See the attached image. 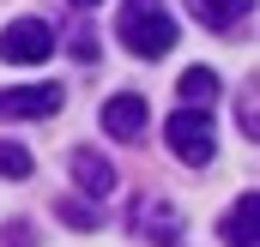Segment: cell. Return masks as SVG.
<instances>
[{
	"mask_svg": "<svg viewBox=\"0 0 260 247\" xmlns=\"http://www.w3.org/2000/svg\"><path fill=\"white\" fill-rule=\"evenodd\" d=\"M121 43H127L139 61H164L176 49V18L157 0H133L127 12H121Z\"/></svg>",
	"mask_w": 260,
	"mask_h": 247,
	"instance_id": "1",
	"label": "cell"
},
{
	"mask_svg": "<svg viewBox=\"0 0 260 247\" xmlns=\"http://www.w3.org/2000/svg\"><path fill=\"white\" fill-rule=\"evenodd\" d=\"M164 139H170V151H176L188 169H206V163L218 157V133L206 121V109H176L170 127H164Z\"/></svg>",
	"mask_w": 260,
	"mask_h": 247,
	"instance_id": "2",
	"label": "cell"
},
{
	"mask_svg": "<svg viewBox=\"0 0 260 247\" xmlns=\"http://www.w3.org/2000/svg\"><path fill=\"white\" fill-rule=\"evenodd\" d=\"M55 55V30L43 24V18H18V24H6L0 30V61L12 66H37Z\"/></svg>",
	"mask_w": 260,
	"mask_h": 247,
	"instance_id": "3",
	"label": "cell"
},
{
	"mask_svg": "<svg viewBox=\"0 0 260 247\" xmlns=\"http://www.w3.org/2000/svg\"><path fill=\"white\" fill-rule=\"evenodd\" d=\"M67 103L61 85H18V91H0V121H43Z\"/></svg>",
	"mask_w": 260,
	"mask_h": 247,
	"instance_id": "4",
	"label": "cell"
},
{
	"mask_svg": "<svg viewBox=\"0 0 260 247\" xmlns=\"http://www.w3.org/2000/svg\"><path fill=\"white\" fill-rule=\"evenodd\" d=\"M145 121H151V109H145L139 91H121V97L103 103V133H109V139H139Z\"/></svg>",
	"mask_w": 260,
	"mask_h": 247,
	"instance_id": "5",
	"label": "cell"
},
{
	"mask_svg": "<svg viewBox=\"0 0 260 247\" xmlns=\"http://www.w3.org/2000/svg\"><path fill=\"white\" fill-rule=\"evenodd\" d=\"M254 229H260V193L248 187V193L224 211V229H218V235H224V247H260Z\"/></svg>",
	"mask_w": 260,
	"mask_h": 247,
	"instance_id": "6",
	"label": "cell"
},
{
	"mask_svg": "<svg viewBox=\"0 0 260 247\" xmlns=\"http://www.w3.org/2000/svg\"><path fill=\"white\" fill-rule=\"evenodd\" d=\"M133 229L151 235V241H164V247H176L182 217H176V205H164V199H139V205H133Z\"/></svg>",
	"mask_w": 260,
	"mask_h": 247,
	"instance_id": "7",
	"label": "cell"
},
{
	"mask_svg": "<svg viewBox=\"0 0 260 247\" xmlns=\"http://www.w3.org/2000/svg\"><path fill=\"white\" fill-rule=\"evenodd\" d=\"M73 181H79V193H91V199H109L115 193V163L103 151H73Z\"/></svg>",
	"mask_w": 260,
	"mask_h": 247,
	"instance_id": "8",
	"label": "cell"
},
{
	"mask_svg": "<svg viewBox=\"0 0 260 247\" xmlns=\"http://www.w3.org/2000/svg\"><path fill=\"white\" fill-rule=\"evenodd\" d=\"M248 6H254V0H188V12H194L206 30H230Z\"/></svg>",
	"mask_w": 260,
	"mask_h": 247,
	"instance_id": "9",
	"label": "cell"
},
{
	"mask_svg": "<svg viewBox=\"0 0 260 247\" xmlns=\"http://www.w3.org/2000/svg\"><path fill=\"white\" fill-rule=\"evenodd\" d=\"M176 91H182L188 109H212V103H218V72H212V66H188Z\"/></svg>",
	"mask_w": 260,
	"mask_h": 247,
	"instance_id": "10",
	"label": "cell"
},
{
	"mask_svg": "<svg viewBox=\"0 0 260 247\" xmlns=\"http://www.w3.org/2000/svg\"><path fill=\"white\" fill-rule=\"evenodd\" d=\"M0 175L24 181V175H30V151H24V145H0Z\"/></svg>",
	"mask_w": 260,
	"mask_h": 247,
	"instance_id": "11",
	"label": "cell"
},
{
	"mask_svg": "<svg viewBox=\"0 0 260 247\" xmlns=\"http://www.w3.org/2000/svg\"><path fill=\"white\" fill-rule=\"evenodd\" d=\"M236 121H242V133H248V139H254V133H260V115H254V91L242 97V109H236Z\"/></svg>",
	"mask_w": 260,
	"mask_h": 247,
	"instance_id": "12",
	"label": "cell"
},
{
	"mask_svg": "<svg viewBox=\"0 0 260 247\" xmlns=\"http://www.w3.org/2000/svg\"><path fill=\"white\" fill-rule=\"evenodd\" d=\"M61 217H67V223H79V229H91V223H97V217H91L85 205H61Z\"/></svg>",
	"mask_w": 260,
	"mask_h": 247,
	"instance_id": "13",
	"label": "cell"
},
{
	"mask_svg": "<svg viewBox=\"0 0 260 247\" xmlns=\"http://www.w3.org/2000/svg\"><path fill=\"white\" fill-rule=\"evenodd\" d=\"M73 55H79V61H91V55H97V36H85V30H79V36H73Z\"/></svg>",
	"mask_w": 260,
	"mask_h": 247,
	"instance_id": "14",
	"label": "cell"
},
{
	"mask_svg": "<svg viewBox=\"0 0 260 247\" xmlns=\"http://www.w3.org/2000/svg\"><path fill=\"white\" fill-rule=\"evenodd\" d=\"M12 247H30V223H12Z\"/></svg>",
	"mask_w": 260,
	"mask_h": 247,
	"instance_id": "15",
	"label": "cell"
},
{
	"mask_svg": "<svg viewBox=\"0 0 260 247\" xmlns=\"http://www.w3.org/2000/svg\"><path fill=\"white\" fill-rule=\"evenodd\" d=\"M73 6H97V0H73Z\"/></svg>",
	"mask_w": 260,
	"mask_h": 247,
	"instance_id": "16",
	"label": "cell"
}]
</instances>
